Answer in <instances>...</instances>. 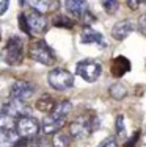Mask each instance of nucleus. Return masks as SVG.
<instances>
[{
  "label": "nucleus",
  "instance_id": "obj_1",
  "mask_svg": "<svg viewBox=\"0 0 146 147\" xmlns=\"http://www.w3.org/2000/svg\"><path fill=\"white\" fill-rule=\"evenodd\" d=\"M99 128V119L94 114L91 116H82L74 119L72 122H69L68 125V133L71 138L74 139H85L91 135L93 131H96Z\"/></svg>",
  "mask_w": 146,
  "mask_h": 147
},
{
  "label": "nucleus",
  "instance_id": "obj_2",
  "mask_svg": "<svg viewBox=\"0 0 146 147\" xmlns=\"http://www.w3.org/2000/svg\"><path fill=\"white\" fill-rule=\"evenodd\" d=\"M24 42L19 36H10L3 45L0 57L8 66H19L24 61Z\"/></svg>",
  "mask_w": 146,
  "mask_h": 147
},
{
  "label": "nucleus",
  "instance_id": "obj_3",
  "mask_svg": "<svg viewBox=\"0 0 146 147\" xmlns=\"http://www.w3.org/2000/svg\"><path fill=\"white\" fill-rule=\"evenodd\" d=\"M29 57L33 61L39 63V64H44V66H54L55 61H57L55 52L52 50V47L44 39H38V41L30 44Z\"/></svg>",
  "mask_w": 146,
  "mask_h": 147
},
{
  "label": "nucleus",
  "instance_id": "obj_4",
  "mask_svg": "<svg viewBox=\"0 0 146 147\" xmlns=\"http://www.w3.org/2000/svg\"><path fill=\"white\" fill-rule=\"evenodd\" d=\"M47 82L55 91H68L74 86V75L65 67H54L47 74Z\"/></svg>",
  "mask_w": 146,
  "mask_h": 147
},
{
  "label": "nucleus",
  "instance_id": "obj_5",
  "mask_svg": "<svg viewBox=\"0 0 146 147\" xmlns=\"http://www.w3.org/2000/svg\"><path fill=\"white\" fill-rule=\"evenodd\" d=\"M75 74L86 83H94L102 74V66L96 59H82L75 66Z\"/></svg>",
  "mask_w": 146,
  "mask_h": 147
},
{
  "label": "nucleus",
  "instance_id": "obj_6",
  "mask_svg": "<svg viewBox=\"0 0 146 147\" xmlns=\"http://www.w3.org/2000/svg\"><path fill=\"white\" fill-rule=\"evenodd\" d=\"M14 130L20 138L32 139L39 133V121L33 116H24L14 121Z\"/></svg>",
  "mask_w": 146,
  "mask_h": 147
},
{
  "label": "nucleus",
  "instance_id": "obj_7",
  "mask_svg": "<svg viewBox=\"0 0 146 147\" xmlns=\"http://www.w3.org/2000/svg\"><path fill=\"white\" fill-rule=\"evenodd\" d=\"M0 108L10 117L14 119V121L19 117H24V116H30V113H32V107L25 100H17V99H11V97L0 105Z\"/></svg>",
  "mask_w": 146,
  "mask_h": 147
},
{
  "label": "nucleus",
  "instance_id": "obj_8",
  "mask_svg": "<svg viewBox=\"0 0 146 147\" xmlns=\"http://www.w3.org/2000/svg\"><path fill=\"white\" fill-rule=\"evenodd\" d=\"M35 94V85L27 80H16L10 86V97L17 100H29Z\"/></svg>",
  "mask_w": 146,
  "mask_h": 147
},
{
  "label": "nucleus",
  "instance_id": "obj_9",
  "mask_svg": "<svg viewBox=\"0 0 146 147\" xmlns=\"http://www.w3.org/2000/svg\"><path fill=\"white\" fill-rule=\"evenodd\" d=\"M25 19H27V24H29V28L32 31V34H43L49 28V20L43 13H38L35 9H32V11L25 13Z\"/></svg>",
  "mask_w": 146,
  "mask_h": 147
},
{
  "label": "nucleus",
  "instance_id": "obj_10",
  "mask_svg": "<svg viewBox=\"0 0 146 147\" xmlns=\"http://www.w3.org/2000/svg\"><path fill=\"white\" fill-rule=\"evenodd\" d=\"M134 31V22L129 19H124V20H120L113 25L112 28V38L115 41H124L127 36Z\"/></svg>",
  "mask_w": 146,
  "mask_h": 147
},
{
  "label": "nucleus",
  "instance_id": "obj_11",
  "mask_svg": "<svg viewBox=\"0 0 146 147\" xmlns=\"http://www.w3.org/2000/svg\"><path fill=\"white\" fill-rule=\"evenodd\" d=\"M65 124H66V119H54V117L47 116L39 124V131H43L44 135H55V133L61 131Z\"/></svg>",
  "mask_w": 146,
  "mask_h": 147
},
{
  "label": "nucleus",
  "instance_id": "obj_12",
  "mask_svg": "<svg viewBox=\"0 0 146 147\" xmlns=\"http://www.w3.org/2000/svg\"><path fill=\"white\" fill-rule=\"evenodd\" d=\"M65 8L68 11V16H72L75 19H82V16L88 11L86 0H65Z\"/></svg>",
  "mask_w": 146,
  "mask_h": 147
},
{
  "label": "nucleus",
  "instance_id": "obj_13",
  "mask_svg": "<svg viewBox=\"0 0 146 147\" xmlns=\"http://www.w3.org/2000/svg\"><path fill=\"white\" fill-rule=\"evenodd\" d=\"M71 110H72V103L69 102L68 99H63V100H60V102L55 103V107L52 108V111L47 114V116H50L54 119H66L68 114L71 113Z\"/></svg>",
  "mask_w": 146,
  "mask_h": 147
},
{
  "label": "nucleus",
  "instance_id": "obj_14",
  "mask_svg": "<svg viewBox=\"0 0 146 147\" xmlns=\"http://www.w3.org/2000/svg\"><path fill=\"white\" fill-rule=\"evenodd\" d=\"M27 3L38 13H49L60 8V3L55 0H27Z\"/></svg>",
  "mask_w": 146,
  "mask_h": 147
},
{
  "label": "nucleus",
  "instance_id": "obj_15",
  "mask_svg": "<svg viewBox=\"0 0 146 147\" xmlns=\"http://www.w3.org/2000/svg\"><path fill=\"white\" fill-rule=\"evenodd\" d=\"M80 42L82 44H97V45H101V47H105V42H104L102 34L97 33L96 30L90 28V27H86V28L82 31Z\"/></svg>",
  "mask_w": 146,
  "mask_h": 147
},
{
  "label": "nucleus",
  "instance_id": "obj_16",
  "mask_svg": "<svg viewBox=\"0 0 146 147\" xmlns=\"http://www.w3.org/2000/svg\"><path fill=\"white\" fill-rule=\"evenodd\" d=\"M20 136L14 128H5L0 130V147H14Z\"/></svg>",
  "mask_w": 146,
  "mask_h": 147
},
{
  "label": "nucleus",
  "instance_id": "obj_17",
  "mask_svg": "<svg viewBox=\"0 0 146 147\" xmlns=\"http://www.w3.org/2000/svg\"><path fill=\"white\" fill-rule=\"evenodd\" d=\"M55 103H57V100H55L54 97L49 96V94H44V96H41L39 99L36 100V103H35V108H36L38 111H41V113L49 114V113L52 111V108L55 107Z\"/></svg>",
  "mask_w": 146,
  "mask_h": 147
},
{
  "label": "nucleus",
  "instance_id": "obj_18",
  "mask_svg": "<svg viewBox=\"0 0 146 147\" xmlns=\"http://www.w3.org/2000/svg\"><path fill=\"white\" fill-rule=\"evenodd\" d=\"M130 69L129 64V59L124 58V57H118L113 59V64H112V74L115 77H121L124 75V72H127Z\"/></svg>",
  "mask_w": 146,
  "mask_h": 147
},
{
  "label": "nucleus",
  "instance_id": "obj_19",
  "mask_svg": "<svg viewBox=\"0 0 146 147\" xmlns=\"http://www.w3.org/2000/svg\"><path fill=\"white\" fill-rule=\"evenodd\" d=\"M52 25L58 27V28H68V30H71L72 27L75 25V20L72 19L71 16H68V14H57L54 19H52Z\"/></svg>",
  "mask_w": 146,
  "mask_h": 147
},
{
  "label": "nucleus",
  "instance_id": "obj_20",
  "mask_svg": "<svg viewBox=\"0 0 146 147\" xmlns=\"http://www.w3.org/2000/svg\"><path fill=\"white\" fill-rule=\"evenodd\" d=\"M109 94H110L112 99H115V100L120 102V100H123L124 97L127 96V88H126V85L116 82V83H113V85L109 88Z\"/></svg>",
  "mask_w": 146,
  "mask_h": 147
},
{
  "label": "nucleus",
  "instance_id": "obj_21",
  "mask_svg": "<svg viewBox=\"0 0 146 147\" xmlns=\"http://www.w3.org/2000/svg\"><path fill=\"white\" fill-rule=\"evenodd\" d=\"M69 144H71V136H69V133H65V131L55 133L50 142L52 147H69Z\"/></svg>",
  "mask_w": 146,
  "mask_h": 147
},
{
  "label": "nucleus",
  "instance_id": "obj_22",
  "mask_svg": "<svg viewBox=\"0 0 146 147\" xmlns=\"http://www.w3.org/2000/svg\"><path fill=\"white\" fill-rule=\"evenodd\" d=\"M5 128H14V119L10 117L8 114L0 108V130H5Z\"/></svg>",
  "mask_w": 146,
  "mask_h": 147
},
{
  "label": "nucleus",
  "instance_id": "obj_23",
  "mask_svg": "<svg viewBox=\"0 0 146 147\" xmlns=\"http://www.w3.org/2000/svg\"><path fill=\"white\" fill-rule=\"evenodd\" d=\"M101 5L105 9L107 14H115L120 8V2L118 0H101Z\"/></svg>",
  "mask_w": 146,
  "mask_h": 147
},
{
  "label": "nucleus",
  "instance_id": "obj_24",
  "mask_svg": "<svg viewBox=\"0 0 146 147\" xmlns=\"http://www.w3.org/2000/svg\"><path fill=\"white\" fill-rule=\"evenodd\" d=\"M17 22H19V28L24 31L25 34H29V36H32V31L29 28V24H27V19H25V13H20L19 16H17Z\"/></svg>",
  "mask_w": 146,
  "mask_h": 147
},
{
  "label": "nucleus",
  "instance_id": "obj_25",
  "mask_svg": "<svg viewBox=\"0 0 146 147\" xmlns=\"http://www.w3.org/2000/svg\"><path fill=\"white\" fill-rule=\"evenodd\" d=\"M116 135L120 136V138H123V136L126 135V125H124V116L123 114L116 116Z\"/></svg>",
  "mask_w": 146,
  "mask_h": 147
},
{
  "label": "nucleus",
  "instance_id": "obj_26",
  "mask_svg": "<svg viewBox=\"0 0 146 147\" xmlns=\"http://www.w3.org/2000/svg\"><path fill=\"white\" fill-rule=\"evenodd\" d=\"M137 28L141 34L146 36V13L140 16V19H138V22H137Z\"/></svg>",
  "mask_w": 146,
  "mask_h": 147
},
{
  "label": "nucleus",
  "instance_id": "obj_27",
  "mask_svg": "<svg viewBox=\"0 0 146 147\" xmlns=\"http://www.w3.org/2000/svg\"><path fill=\"white\" fill-rule=\"evenodd\" d=\"M99 147H118L116 138H113V136H109V138H105L102 142H101Z\"/></svg>",
  "mask_w": 146,
  "mask_h": 147
},
{
  "label": "nucleus",
  "instance_id": "obj_28",
  "mask_svg": "<svg viewBox=\"0 0 146 147\" xmlns=\"http://www.w3.org/2000/svg\"><path fill=\"white\" fill-rule=\"evenodd\" d=\"M143 2L145 0H127V6H129L130 9H138Z\"/></svg>",
  "mask_w": 146,
  "mask_h": 147
},
{
  "label": "nucleus",
  "instance_id": "obj_29",
  "mask_svg": "<svg viewBox=\"0 0 146 147\" xmlns=\"http://www.w3.org/2000/svg\"><path fill=\"white\" fill-rule=\"evenodd\" d=\"M10 8V0H0V16H3Z\"/></svg>",
  "mask_w": 146,
  "mask_h": 147
},
{
  "label": "nucleus",
  "instance_id": "obj_30",
  "mask_svg": "<svg viewBox=\"0 0 146 147\" xmlns=\"http://www.w3.org/2000/svg\"><path fill=\"white\" fill-rule=\"evenodd\" d=\"M43 147H52V146H43Z\"/></svg>",
  "mask_w": 146,
  "mask_h": 147
},
{
  "label": "nucleus",
  "instance_id": "obj_31",
  "mask_svg": "<svg viewBox=\"0 0 146 147\" xmlns=\"http://www.w3.org/2000/svg\"><path fill=\"white\" fill-rule=\"evenodd\" d=\"M20 3H24V0H20Z\"/></svg>",
  "mask_w": 146,
  "mask_h": 147
},
{
  "label": "nucleus",
  "instance_id": "obj_32",
  "mask_svg": "<svg viewBox=\"0 0 146 147\" xmlns=\"http://www.w3.org/2000/svg\"><path fill=\"white\" fill-rule=\"evenodd\" d=\"M14 147H17V146H14Z\"/></svg>",
  "mask_w": 146,
  "mask_h": 147
},
{
  "label": "nucleus",
  "instance_id": "obj_33",
  "mask_svg": "<svg viewBox=\"0 0 146 147\" xmlns=\"http://www.w3.org/2000/svg\"><path fill=\"white\" fill-rule=\"evenodd\" d=\"M0 38H2V36H0Z\"/></svg>",
  "mask_w": 146,
  "mask_h": 147
},
{
  "label": "nucleus",
  "instance_id": "obj_34",
  "mask_svg": "<svg viewBox=\"0 0 146 147\" xmlns=\"http://www.w3.org/2000/svg\"><path fill=\"white\" fill-rule=\"evenodd\" d=\"M145 2H146V0H145Z\"/></svg>",
  "mask_w": 146,
  "mask_h": 147
}]
</instances>
